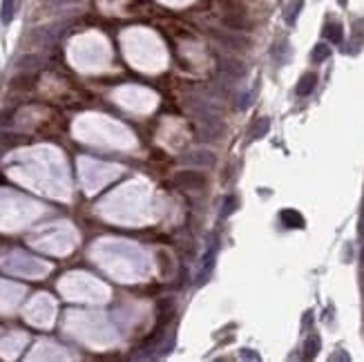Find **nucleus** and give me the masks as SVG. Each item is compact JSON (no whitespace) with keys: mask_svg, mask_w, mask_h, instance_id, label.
<instances>
[{"mask_svg":"<svg viewBox=\"0 0 364 362\" xmlns=\"http://www.w3.org/2000/svg\"><path fill=\"white\" fill-rule=\"evenodd\" d=\"M174 184L184 190H201L206 186V177L199 172H181L174 177Z\"/></svg>","mask_w":364,"mask_h":362,"instance_id":"obj_1","label":"nucleus"},{"mask_svg":"<svg viewBox=\"0 0 364 362\" xmlns=\"http://www.w3.org/2000/svg\"><path fill=\"white\" fill-rule=\"evenodd\" d=\"M184 163L186 165H192V168H212L215 165V154L210 150H195V152L186 154L184 157Z\"/></svg>","mask_w":364,"mask_h":362,"instance_id":"obj_2","label":"nucleus"},{"mask_svg":"<svg viewBox=\"0 0 364 362\" xmlns=\"http://www.w3.org/2000/svg\"><path fill=\"white\" fill-rule=\"evenodd\" d=\"M279 219H282L284 226H288V228H301V226H304V217H301L297 210H282Z\"/></svg>","mask_w":364,"mask_h":362,"instance_id":"obj_3","label":"nucleus"},{"mask_svg":"<svg viewBox=\"0 0 364 362\" xmlns=\"http://www.w3.org/2000/svg\"><path fill=\"white\" fill-rule=\"evenodd\" d=\"M315 83H317V76L315 74H304L299 79V83H297V96H309L311 92L315 90Z\"/></svg>","mask_w":364,"mask_h":362,"instance_id":"obj_4","label":"nucleus"},{"mask_svg":"<svg viewBox=\"0 0 364 362\" xmlns=\"http://www.w3.org/2000/svg\"><path fill=\"white\" fill-rule=\"evenodd\" d=\"M16 16V0H3V7H0V20L5 25H9Z\"/></svg>","mask_w":364,"mask_h":362,"instance_id":"obj_5","label":"nucleus"},{"mask_svg":"<svg viewBox=\"0 0 364 362\" xmlns=\"http://www.w3.org/2000/svg\"><path fill=\"white\" fill-rule=\"evenodd\" d=\"M301 7H304V0H293V3L286 7V12H284V20L288 25H295V20H297L299 16V12H301Z\"/></svg>","mask_w":364,"mask_h":362,"instance_id":"obj_6","label":"nucleus"},{"mask_svg":"<svg viewBox=\"0 0 364 362\" xmlns=\"http://www.w3.org/2000/svg\"><path fill=\"white\" fill-rule=\"evenodd\" d=\"M304 358H313V355L317 353V351H320V338H317V335L313 333V335H309V338H306V342H304Z\"/></svg>","mask_w":364,"mask_h":362,"instance_id":"obj_7","label":"nucleus"},{"mask_svg":"<svg viewBox=\"0 0 364 362\" xmlns=\"http://www.w3.org/2000/svg\"><path fill=\"white\" fill-rule=\"evenodd\" d=\"M324 34H326V38H329L331 43H335V45L342 43V25L340 23H331Z\"/></svg>","mask_w":364,"mask_h":362,"instance_id":"obj_8","label":"nucleus"},{"mask_svg":"<svg viewBox=\"0 0 364 362\" xmlns=\"http://www.w3.org/2000/svg\"><path fill=\"white\" fill-rule=\"evenodd\" d=\"M329 56H331V47L329 45H324V43H320V45H315L311 58H313V63H322V61H326Z\"/></svg>","mask_w":364,"mask_h":362,"instance_id":"obj_9","label":"nucleus"},{"mask_svg":"<svg viewBox=\"0 0 364 362\" xmlns=\"http://www.w3.org/2000/svg\"><path fill=\"white\" fill-rule=\"evenodd\" d=\"M268 128H270V121H268V118H259V121L255 123V128H253L251 137H253V139H259V137H264V134L268 132Z\"/></svg>","mask_w":364,"mask_h":362,"instance_id":"obj_10","label":"nucleus"},{"mask_svg":"<svg viewBox=\"0 0 364 362\" xmlns=\"http://www.w3.org/2000/svg\"><path fill=\"white\" fill-rule=\"evenodd\" d=\"M237 206H239V199L235 195H228L226 201H223V215H232L237 210Z\"/></svg>","mask_w":364,"mask_h":362,"instance_id":"obj_11","label":"nucleus"},{"mask_svg":"<svg viewBox=\"0 0 364 362\" xmlns=\"http://www.w3.org/2000/svg\"><path fill=\"white\" fill-rule=\"evenodd\" d=\"M9 121H12V110L0 114V126H5V123H9Z\"/></svg>","mask_w":364,"mask_h":362,"instance_id":"obj_12","label":"nucleus"},{"mask_svg":"<svg viewBox=\"0 0 364 362\" xmlns=\"http://www.w3.org/2000/svg\"><path fill=\"white\" fill-rule=\"evenodd\" d=\"M337 3H340V5H346V0H337Z\"/></svg>","mask_w":364,"mask_h":362,"instance_id":"obj_13","label":"nucleus"},{"mask_svg":"<svg viewBox=\"0 0 364 362\" xmlns=\"http://www.w3.org/2000/svg\"><path fill=\"white\" fill-rule=\"evenodd\" d=\"M362 264H364V251H362Z\"/></svg>","mask_w":364,"mask_h":362,"instance_id":"obj_14","label":"nucleus"}]
</instances>
